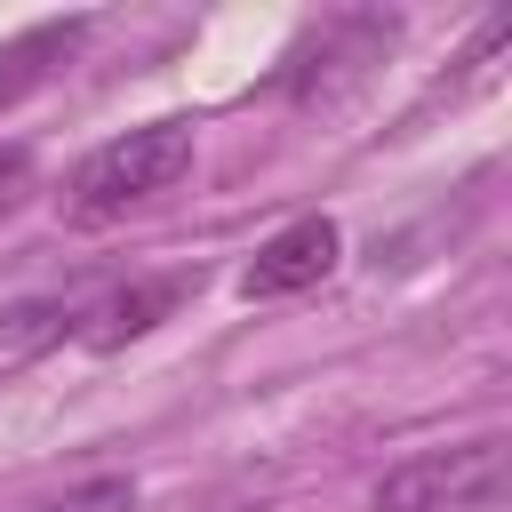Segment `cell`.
Here are the masks:
<instances>
[{
	"instance_id": "1",
	"label": "cell",
	"mask_w": 512,
	"mask_h": 512,
	"mask_svg": "<svg viewBox=\"0 0 512 512\" xmlns=\"http://www.w3.org/2000/svg\"><path fill=\"white\" fill-rule=\"evenodd\" d=\"M184 168H192V128H184V120H144V128H128V136L96 144V152L72 168L64 216H72V224H112V216L144 208L152 192H168Z\"/></svg>"
},
{
	"instance_id": "2",
	"label": "cell",
	"mask_w": 512,
	"mask_h": 512,
	"mask_svg": "<svg viewBox=\"0 0 512 512\" xmlns=\"http://www.w3.org/2000/svg\"><path fill=\"white\" fill-rule=\"evenodd\" d=\"M512 496V448L496 432L456 448H416L376 480V512H504Z\"/></svg>"
},
{
	"instance_id": "3",
	"label": "cell",
	"mask_w": 512,
	"mask_h": 512,
	"mask_svg": "<svg viewBox=\"0 0 512 512\" xmlns=\"http://www.w3.org/2000/svg\"><path fill=\"white\" fill-rule=\"evenodd\" d=\"M336 224L328 216H296L288 232H272L256 256H248V272H240V296L248 304H264V296H296V288H312V280H328L336 272Z\"/></svg>"
},
{
	"instance_id": "4",
	"label": "cell",
	"mask_w": 512,
	"mask_h": 512,
	"mask_svg": "<svg viewBox=\"0 0 512 512\" xmlns=\"http://www.w3.org/2000/svg\"><path fill=\"white\" fill-rule=\"evenodd\" d=\"M80 32H88L80 16H64V24H32V32H16V40L0 48V104H16L24 88H40V80H48V72H56V64H64L72 48H80Z\"/></svg>"
},
{
	"instance_id": "5",
	"label": "cell",
	"mask_w": 512,
	"mask_h": 512,
	"mask_svg": "<svg viewBox=\"0 0 512 512\" xmlns=\"http://www.w3.org/2000/svg\"><path fill=\"white\" fill-rule=\"evenodd\" d=\"M176 296H184L176 280H152V288H128V296H112V304L96 312V328H88V344H96V352H112V344H128V336H144V328H152V320H160V312H168Z\"/></svg>"
},
{
	"instance_id": "6",
	"label": "cell",
	"mask_w": 512,
	"mask_h": 512,
	"mask_svg": "<svg viewBox=\"0 0 512 512\" xmlns=\"http://www.w3.org/2000/svg\"><path fill=\"white\" fill-rule=\"evenodd\" d=\"M128 504H136V480L128 472H96V480H80V488H64L48 504H24V512H128Z\"/></svg>"
},
{
	"instance_id": "7",
	"label": "cell",
	"mask_w": 512,
	"mask_h": 512,
	"mask_svg": "<svg viewBox=\"0 0 512 512\" xmlns=\"http://www.w3.org/2000/svg\"><path fill=\"white\" fill-rule=\"evenodd\" d=\"M24 184V144H0V200Z\"/></svg>"
}]
</instances>
